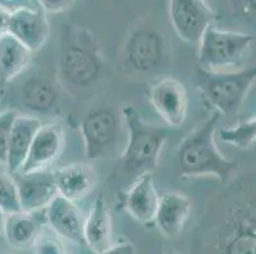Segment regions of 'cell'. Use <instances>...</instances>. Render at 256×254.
I'll list each match as a JSON object with an SVG mask.
<instances>
[{"instance_id":"obj_1","label":"cell","mask_w":256,"mask_h":254,"mask_svg":"<svg viewBox=\"0 0 256 254\" xmlns=\"http://www.w3.org/2000/svg\"><path fill=\"white\" fill-rule=\"evenodd\" d=\"M216 219L192 254H256L255 190L238 186L223 199Z\"/></svg>"},{"instance_id":"obj_2","label":"cell","mask_w":256,"mask_h":254,"mask_svg":"<svg viewBox=\"0 0 256 254\" xmlns=\"http://www.w3.org/2000/svg\"><path fill=\"white\" fill-rule=\"evenodd\" d=\"M220 115L214 113L178 145L176 151L178 172L182 177L214 176L227 183L237 169L236 160H230L218 150L214 134Z\"/></svg>"},{"instance_id":"obj_3","label":"cell","mask_w":256,"mask_h":254,"mask_svg":"<svg viewBox=\"0 0 256 254\" xmlns=\"http://www.w3.org/2000/svg\"><path fill=\"white\" fill-rule=\"evenodd\" d=\"M122 116L128 130L126 148L121 155L122 169L138 178L150 174L157 168L168 132L144 121L134 107H125Z\"/></svg>"},{"instance_id":"obj_4","label":"cell","mask_w":256,"mask_h":254,"mask_svg":"<svg viewBox=\"0 0 256 254\" xmlns=\"http://www.w3.org/2000/svg\"><path fill=\"white\" fill-rule=\"evenodd\" d=\"M256 79V69L236 71H210L196 66L194 83L203 98L220 115L238 111Z\"/></svg>"},{"instance_id":"obj_5","label":"cell","mask_w":256,"mask_h":254,"mask_svg":"<svg viewBox=\"0 0 256 254\" xmlns=\"http://www.w3.org/2000/svg\"><path fill=\"white\" fill-rule=\"evenodd\" d=\"M255 37L241 32L222 31L209 25L199 41L198 66L210 71H223L242 62Z\"/></svg>"},{"instance_id":"obj_6","label":"cell","mask_w":256,"mask_h":254,"mask_svg":"<svg viewBox=\"0 0 256 254\" xmlns=\"http://www.w3.org/2000/svg\"><path fill=\"white\" fill-rule=\"evenodd\" d=\"M60 74L76 88L92 85L102 71V59L92 42H72L62 47L59 59Z\"/></svg>"},{"instance_id":"obj_7","label":"cell","mask_w":256,"mask_h":254,"mask_svg":"<svg viewBox=\"0 0 256 254\" xmlns=\"http://www.w3.org/2000/svg\"><path fill=\"white\" fill-rule=\"evenodd\" d=\"M50 25L48 15L38 1L27 3L12 9L8 33L28 48L31 52L41 50L48 39Z\"/></svg>"},{"instance_id":"obj_8","label":"cell","mask_w":256,"mask_h":254,"mask_svg":"<svg viewBox=\"0 0 256 254\" xmlns=\"http://www.w3.org/2000/svg\"><path fill=\"white\" fill-rule=\"evenodd\" d=\"M120 121L116 112L97 108L88 112L80 125L86 158L94 160L114 145L118 134Z\"/></svg>"},{"instance_id":"obj_9","label":"cell","mask_w":256,"mask_h":254,"mask_svg":"<svg viewBox=\"0 0 256 254\" xmlns=\"http://www.w3.org/2000/svg\"><path fill=\"white\" fill-rule=\"evenodd\" d=\"M168 14L176 34L188 43H199L214 19L213 10L202 0H171Z\"/></svg>"},{"instance_id":"obj_10","label":"cell","mask_w":256,"mask_h":254,"mask_svg":"<svg viewBox=\"0 0 256 254\" xmlns=\"http://www.w3.org/2000/svg\"><path fill=\"white\" fill-rule=\"evenodd\" d=\"M125 60L132 70L146 73L160 67L166 55L164 36L153 29H136L125 42Z\"/></svg>"},{"instance_id":"obj_11","label":"cell","mask_w":256,"mask_h":254,"mask_svg":"<svg viewBox=\"0 0 256 254\" xmlns=\"http://www.w3.org/2000/svg\"><path fill=\"white\" fill-rule=\"evenodd\" d=\"M65 146V132L59 123L41 125L30 148L22 168L18 172L48 171V167L60 158Z\"/></svg>"},{"instance_id":"obj_12","label":"cell","mask_w":256,"mask_h":254,"mask_svg":"<svg viewBox=\"0 0 256 254\" xmlns=\"http://www.w3.org/2000/svg\"><path fill=\"white\" fill-rule=\"evenodd\" d=\"M150 101L162 120L171 127L185 122L188 113V92L184 84L174 78L158 80L150 87Z\"/></svg>"},{"instance_id":"obj_13","label":"cell","mask_w":256,"mask_h":254,"mask_svg":"<svg viewBox=\"0 0 256 254\" xmlns=\"http://www.w3.org/2000/svg\"><path fill=\"white\" fill-rule=\"evenodd\" d=\"M16 182L20 197V211L34 213L48 207V205L56 197V183L54 173L50 171L31 172V173L12 174Z\"/></svg>"},{"instance_id":"obj_14","label":"cell","mask_w":256,"mask_h":254,"mask_svg":"<svg viewBox=\"0 0 256 254\" xmlns=\"http://www.w3.org/2000/svg\"><path fill=\"white\" fill-rule=\"evenodd\" d=\"M46 223L59 237L74 242L79 246H86L84 216L74 202L58 195L45 209Z\"/></svg>"},{"instance_id":"obj_15","label":"cell","mask_w":256,"mask_h":254,"mask_svg":"<svg viewBox=\"0 0 256 254\" xmlns=\"http://www.w3.org/2000/svg\"><path fill=\"white\" fill-rule=\"evenodd\" d=\"M58 193L74 202L87 197L97 185V174L86 163H73L52 172Z\"/></svg>"},{"instance_id":"obj_16","label":"cell","mask_w":256,"mask_h":254,"mask_svg":"<svg viewBox=\"0 0 256 254\" xmlns=\"http://www.w3.org/2000/svg\"><path fill=\"white\" fill-rule=\"evenodd\" d=\"M192 211V201L178 192H166L160 196L154 224L160 234L174 239L182 232Z\"/></svg>"},{"instance_id":"obj_17","label":"cell","mask_w":256,"mask_h":254,"mask_svg":"<svg viewBox=\"0 0 256 254\" xmlns=\"http://www.w3.org/2000/svg\"><path fill=\"white\" fill-rule=\"evenodd\" d=\"M46 224L45 211L40 213H18L8 214L4 219L3 232L6 242L18 249H27L34 246L40 239V233Z\"/></svg>"},{"instance_id":"obj_18","label":"cell","mask_w":256,"mask_h":254,"mask_svg":"<svg viewBox=\"0 0 256 254\" xmlns=\"http://www.w3.org/2000/svg\"><path fill=\"white\" fill-rule=\"evenodd\" d=\"M160 195L150 174L142 176L134 182L125 196V210L142 225L154 223Z\"/></svg>"},{"instance_id":"obj_19","label":"cell","mask_w":256,"mask_h":254,"mask_svg":"<svg viewBox=\"0 0 256 254\" xmlns=\"http://www.w3.org/2000/svg\"><path fill=\"white\" fill-rule=\"evenodd\" d=\"M41 125H42L41 121L36 117L20 115L16 117L9 137L8 158L6 165L9 174L17 173L22 168L26 158L28 155L32 141Z\"/></svg>"},{"instance_id":"obj_20","label":"cell","mask_w":256,"mask_h":254,"mask_svg":"<svg viewBox=\"0 0 256 254\" xmlns=\"http://www.w3.org/2000/svg\"><path fill=\"white\" fill-rule=\"evenodd\" d=\"M32 53L8 32L0 34V90L30 66Z\"/></svg>"},{"instance_id":"obj_21","label":"cell","mask_w":256,"mask_h":254,"mask_svg":"<svg viewBox=\"0 0 256 254\" xmlns=\"http://www.w3.org/2000/svg\"><path fill=\"white\" fill-rule=\"evenodd\" d=\"M83 235L86 246L94 253L100 254L111 247L112 223L106 202L101 196L93 201L90 214L84 220Z\"/></svg>"},{"instance_id":"obj_22","label":"cell","mask_w":256,"mask_h":254,"mask_svg":"<svg viewBox=\"0 0 256 254\" xmlns=\"http://www.w3.org/2000/svg\"><path fill=\"white\" fill-rule=\"evenodd\" d=\"M58 101V90L50 81L44 78L32 76L20 87V103L28 111L46 113L55 108Z\"/></svg>"},{"instance_id":"obj_23","label":"cell","mask_w":256,"mask_h":254,"mask_svg":"<svg viewBox=\"0 0 256 254\" xmlns=\"http://www.w3.org/2000/svg\"><path fill=\"white\" fill-rule=\"evenodd\" d=\"M218 134L223 143L238 149L251 148L256 140V118L250 117L245 121H240L234 126L223 127Z\"/></svg>"},{"instance_id":"obj_24","label":"cell","mask_w":256,"mask_h":254,"mask_svg":"<svg viewBox=\"0 0 256 254\" xmlns=\"http://www.w3.org/2000/svg\"><path fill=\"white\" fill-rule=\"evenodd\" d=\"M0 209L6 215L20 211L16 182L8 172L0 169Z\"/></svg>"},{"instance_id":"obj_25","label":"cell","mask_w":256,"mask_h":254,"mask_svg":"<svg viewBox=\"0 0 256 254\" xmlns=\"http://www.w3.org/2000/svg\"><path fill=\"white\" fill-rule=\"evenodd\" d=\"M18 113L16 111L0 112V164L6 165L8 158L9 137H10L12 126Z\"/></svg>"},{"instance_id":"obj_26","label":"cell","mask_w":256,"mask_h":254,"mask_svg":"<svg viewBox=\"0 0 256 254\" xmlns=\"http://www.w3.org/2000/svg\"><path fill=\"white\" fill-rule=\"evenodd\" d=\"M36 254H65L64 247L56 239H38L36 242Z\"/></svg>"},{"instance_id":"obj_27","label":"cell","mask_w":256,"mask_h":254,"mask_svg":"<svg viewBox=\"0 0 256 254\" xmlns=\"http://www.w3.org/2000/svg\"><path fill=\"white\" fill-rule=\"evenodd\" d=\"M38 3L46 14L65 11L74 5V1L70 0H40Z\"/></svg>"},{"instance_id":"obj_28","label":"cell","mask_w":256,"mask_h":254,"mask_svg":"<svg viewBox=\"0 0 256 254\" xmlns=\"http://www.w3.org/2000/svg\"><path fill=\"white\" fill-rule=\"evenodd\" d=\"M100 254H136V248L130 242H122V243L111 246L110 248Z\"/></svg>"},{"instance_id":"obj_29","label":"cell","mask_w":256,"mask_h":254,"mask_svg":"<svg viewBox=\"0 0 256 254\" xmlns=\"http://www.w3.org/2000/svg\"><path fill=\"white\" fill-rule=\"evenodd\" d=\"M12 9L6 8V5H0V34L8 32L9 17H10Z\"/></svg>"},{"instance_id":"obj_30","label":"cell","mask_w":256,"mask_h":254,"mask_svg":"<svg viewBox=\"0 0 256 254\" xmlns=\"http://www.w3.org/2000/svg\"><path fill=\"white\" fill-rule=\"evenodd\" d=\"M6 214L2 211V209H0V233L3 232V225H4V219H6Z\"/></svg>"},{"instance_id":"obj_31","label":"cell","mask_w":256,"mask_h":254,"mask_svg":"<svg viewBox=\"0 0 256 254\" xmlns=\"http://www.w3.org/2000/svg\"><path fill=\"white\" fill-rule=\"evenodd\" d=\"M162 254H181V253H178V251H171V252H164V253Z\"/></svg>"},{"instance_id":"obj_32","label":"cell","mask_w":256,"mask_h":254,"mask_svg":"<svg viewBox=\"0 0 256 254\" xmlns=\"http://www.w3.org/2000/svg\"><path fill=\"white\" fill-rule=\"evenodd\" d=\"M0 254H6V253H0Z\"/></svg>"}]
</instances>
